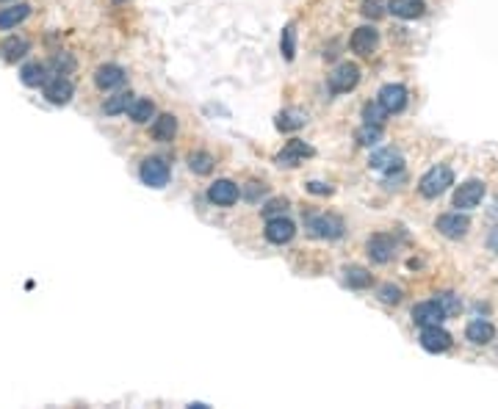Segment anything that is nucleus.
Returning <instances> with one entry per match:
<instances>
[{
	"label": "nucleus",
	"instance_id": "obj_30",
	"mask_svg": "<svg viewBox=\"0 0 498 409\" xmlns=\"http://www.w3.org/2000/svg\"><path fill=\"white\" fill-rule=\"evenodd\" d=\"M189 166L197 174H211L213 172V158L208 155V153H194V155L189 158Z\"/></svg>",
	"mask_w": 498,
	"mask_h": 409
},
{
	"label": "nucleus",
	"instance_id": "obj_24",
	"mask_svg": "<svg viewBox=\"0 0 498 409\" xmlns=\"http://www.w3.org/2000/svg\"><path fill=\"white\" fill-rule=\"evenodd\" d=\"M20 78H23L25 86H33V89H36V86H45V83H47V66L39 61L25 64V66L20 69Z\"/></svg>",
	"mask_w": 498,
	"mask_h": 409
},
{
	"label": "nucleus",
	"instance_id": "obj_15",
	"mask_svg": "<svg viewBox=\"0 0 498 409\" xmlns=\"http://www.w3.org/2000/svg\"><path fill=\"white\" fill-rule=\"evenodd\" d=\"M72 83L66 81V78H50L47 83H45V97H47V102H53V105H66L69 100H72Z\"/></svg>",
	"mask_w": 498,
	"mask_h": 409
},
{
	"label": "nucleus",
	"instance_id": "obj_33",
	"mask_svg": "<svg viewBox=\"0 0 498 409\" xmlns=\"http://www.w3.org/2000/svg\"><path fill=\"white\" fill-rule=\"evenodd\" d=\"M285 211H288V202H285V199H271L263 208V216L266 219H277V216H283Z\"/></svg>",
	"mask_w": 498,
	"mask_h": 409
},
{
	"label": "nucleus",
	"instance_id": "obj_23",
	"mask_svg": "<svg viewBox=\"0 0 498 409\" xmlns=\"http://www.w3.org/2000/svg\"><path fill=\"white\" fill-rule=\"evenodd\" d=\"M128 114H131V119L136 122V125H144V122L155 119V105H153V100H144V97H138V100H133V102H131Z\"/></svg>",
	"mask_w": 498,
	"mask_h": 409
},
{
	"label": "nucleus",
	"instance_id": "obj_21",
	"mask_svg": "<svg viewBox=\"0 0 498 409\" xmlns=\"http://www.w3.org/2000/svg\"><path fill=\"white\" fill-rule=\"evenodd\" d=\"M177 133V119L172 114H161L153 119V138L155 141H172Z\"/></svg>",
	"mask_w": 498,
	"mask_h": 409
},
{
	"label": "nucleus",
	"instance_id": "obj_19",
	"mask_svg": "<svg viewBox=\"0 0 498 409\" xmlns=\"http://www.w3.org/2000/svg\"><path fill=\"white\" fill-rule=\"evenodd\" d=\"M388 8H391V14H393V17H401V20H415V17H421V14H424L427 3H424V0H391V3H388Z\"/></svg>",
	"mask_w": 498,
	"mask_h": 409
},
{
	"label": "nucleus",
	"instance_id": "obj_26",
	"mask_svg": "<svg viewBox=\"0 0 498 409\" xmlns=\"http://www.w3.org/2000/svg\"><path fill=\"white\" fill-rule=\"evenodd\" d=\"M136 97L131 92H117L114 97H108L105 100V105H102V111L108 114V117H117V114H128V108H131V102Z\"/></svg>",
	"mask_w": 498,
	"mask_h": 409
},
{
	"label": "nucleus",
	"instance_id": "obj_9",
	"mask_svg": "<svg viewBox=\"0 0 498 409\" xmlns=\"http://www.w3.org/2000/svg\"><path fill=\"white\" fill-rule=\"evenodd\" d=\"M125 81H128V75H125V69L119 64H102L97 72H95V83H97L102 92L119 89V86H125Z\"/></svg>",
	"mask_w": 498,
	"mask_h": 409
},
{
	"label": "nucleus",
	"instance_id": "obj_29",
	"mask_svg": "<svg viewBox=\"0 0 498 409\" xmlns=\"http://www.w3.org/2000/svg\"><path fill=\"white\" fill-rule=\"evenodd\" d=\"M379 138H382V127L379 125H365L357 130V141H360L363 147H377Z\"/></svg>",
	"mask_w": 498,
	"mask_h": 409
},
{
	"label": "nucleus",
	"instance_id": "obj_17",
	"mask_svg": "<svg viewBox=\"0 0 498 409\" xmlns=\"http://www.w3.org/2000/svg\"><path fill=\"white\" fill-rule=\"evenodd\" d=\"M465 338L476 346H487L493 338H496V326L490 321H470L468 329H465Z\"/></svg>",
	"mask_w": 498,
	"mask_h": 409
},
{
	"label": "nucleus",
	"instance_id": "obj_5",
	"mask_svg": "<svg viewBox=\"0 0 498 409\" xmlns=\"http://www.w3.org/2000/svg\"><path fill=\"white\" fill-rule=\"evenodd\" d=\"M468 230H470V219L465 216V213H443L440 219H437V232L440 235H446V238H451V241H460L468 235Z\"/></svg>",
	"mask_w": 498,
	"mask_h": 409
},
{
	"label": "nucleus",
	"instance_id": "obj_14",
	"mask_svg": "<svg viewBox=\"0 0 498 409\" xmlns=\"http://www.w3.org/2000/svg\"><path fill=\"white\" fill-rule=\"evenodd\" d=\"M208 199L219 208H230L238 202V186L230 183V180H216L211 189H208Z\"/></svg>",
	"mask_w": 498,
	"mask_h": 409
},
{
	"label": "nucleus",
	"instance_id": "obj_36",
	"mask_svg": "<svg viewBox=\"0 0 498 409\" xmlns=\"http://www.w3.org/2000/svg\"><path fill=\"white\" fill-rule=\"evenodd\" d=\"M307 189L313 191V194H330V186H321V183H310V186H307Z\"/></svg>",
	"mask_w": 498,
	"mask_h": 409
},
{
	"label": "nucleus",
	"instance_id": "obj_4",
	"mask_svg": "<svg viewBox=\"0 0 498 409\" xmlns=\"http://www.w3.org/2000/svg\"><path fill=\"white\" fill-rule=\"evenodd\" d=\"M138 177L150 189H164L166 183H169V166H166L161 158H147L141 163V169H138Z\"/></svg>",
	"mask_w": 498,
	"mask_h": 409
},
{
	"label": "nucleus",
	"instance_id": "obj_6",
	"mask_svg": "<svg viewBox=\"0 0 498 409\" xmlns=\"http://www.w3.org/2000/svg\"><path fill=\"white\" fill-rule=\"evenodd\" d=\"M451 335L440 326V324H434V326H421V346L427 348L429 354H443V351H449L451 348Z\"/></svg>",
	"mask_w": 498,
	"mask_h": 409
},
{
	"label": "nucleus",
	"instance_id": "obj_27",
	"mask_svg": "<svg viewBox=\"0 0 498 409\" xmlns=\"http://www.w3.org/2000/svg\"><path fill=\"white\" fill-rule=\"evenodd\" d=\"M385 117H388V111H385V105L377 100V102H368L363 108V119L365 125H385Z\"/></svg>",
	"mask_w": 498,
	"mask_h": 409
},
{
	"label": "nucleus",
	"instance_id": "obj_16",
	"mask_svg": "<svg viewBox=\"0 0 498 409\" xmlns=\"http://www.w3.org/2000/svg\"><path fill=\"white\" fill-rule=\"evenodd\" d=\"M393 254H396L393 238H388V235H374V238L368 241V257H371L374 263H391Z\"/></svg>",
	"mask_w": 498,
	"mask_h": 409
},
{
	"label": "nucleus",
	"instance_id": "obj_12",
	"mask_svg": "<svg viewBox=\"0 0 498 409\" xmlns=\"http://www.w3.org/2000/svg\"><path fill=\"white\" fill-rule=\"evenodd\" d=\"M379 102L385 105L388 114H398V111H404V105H407V89H404L401 83H385V86L379 89Z\"/></svg>",
	"mask_w": 498,
	"mask_h": 409
},
{
	"label": "nucleus",
	"instance_id": "obj_22",
	"mask_svg": "<svg viewBox=\"0 0 498 409\" xmlns=\"http://www.w3.org/2000/svg\"><path fill=\"white\" fill-rule=\"evenodd\" d=\"M28 50H31V45H28L25 39H20V36H11V39H6V42L0 45V53H3V59L8 64L20 61Z\"/></svg>",
	"mask_w": 498,
	"mask_h": 409
},
{
	"label": "nucleus",
	"instance_id": "obj_25",
	"mask_svg": "<svg viewBox=\"0 0 498 409\" xmlns=\"http://www.w3.org/2000/svg\"><path fill=\"white\" fill-rule=\"evenodd\" d=\"M371 169H379V172L401 169V155L393 153V150H379V153L371 155Z\"/></svg>",
	"mask_w": 498,
	"mask_h": 409
},
{
	"label": "nucleus",
	"instance_id": "obj_32",
	"mask_svg": "<svg viewBox=\"0 0 498 409\" xmlns=\"http://www.w3.org/2000/svg\"><path fill=\"white\" fill-rule=\"evenodd\" d=\"M283 56L288 59V61H294V56H297V31H294V25H288L285 31H283Z\"/></svg>",
	"mask_w": 498,
	"mask_h": 409
},
{
	"label": "nucleus",
	"instance_id": "obj_2",
	"mask_svg": "<svg viewBox=\"0 0 498 409\" xmlns=\"http://www.w3.org/2000/svg\"><path fill=\"white\" fill-rule=\"evenodd\" d=\"M327 83H330V92H335V95H346V92H352V89L360 83V66H357V64H349V61L338 64V66L330 72Z\"/></svg>",
	"mask_w": 498,
	"mask_h": 409
},
{
	"label": "nucleus",
	"instance_id": "obj_1",
	"mask_svg": "<svg viewBox=\"0 0 498 409\" xmlns=\"http://www.w3.org/2000/svg\"><path fill=\"white\" fill-rule=\"evenodd\" d=\"M449 186H454V172H451L449 166H432L429 172L421 177L418 191H421V196L434 199V196H440L443 191H449Z\"/></svg>",
	"mask_w": 498,
	"mask_h": 409
},
{
	"label": "nucleus",
	"instance_id": "obj_35",
	"mask_svg": "<svg viewBox=\"0 0 498 409\" xmlns=\"http://www.w3.org/2000/svg\"><path fill=\"white\" fill-rule=\"evenodd\" d=\"M363 14L365 17H374V20H377V17H382V3H379V0H365Z\"/></svg>",
	"mask_w": 498,
	"mask_h": 409
},
{
	"label": "nucleus",
	"instance_id": "obj_31",
	"mask_svg": "<svg viewBox=\"0 0 498 409\" xmlns=\"http://www.w3.org/2000/svg\"><path fill=\"white\" fill-rule=\"evenodd\" d=\"M437 304L443 307L446 315H457L463 310V302H460V296H454V293H437Z\"/></svg>",
	"mask_w": 498,
	"mask_h": 409
},
{
	"label": "nucleus",
	"instance_id": "obj_11",
	"mask_svg": "<svg viewBox=\"0 0 498 409\" xmlns=\"http://www.w3.org/2000/svg\"><path fill=\"white\" fill-rule=\"evenodd\" d=\"M352 50L357 53V56H371L377 47H379V31L374 28V25H363V28H357V31L352 33Z\"/></svg>",
	"mask_w": 498,
	"mask_h": 409
},
{
	"label": "nucleus",
	"instance_id": "obj_13",
	"mask_svg": "<svg viewBox=\"0 0 498 409\" xmlns=\"http://www.w3.org/2000/svg\"><path fill=\"white\" fill-rule=\"evenodd\" d=\"M443 307L437 304V299L434 302H421V304H415L413 307V321H415V326H434V324H443Z\"/></svg>",
	"mask_w": 498,
	"mask_h": 409
},
{
	"label": "nucleus",
	"instance_id": "obj_3",
	"mask_svg": "<svg viewBox=\"0 0 498 409\" xmlns=\"http://www.w3.org/2000/svg\"><path fill=\"white\" fill-rule=\"evenodd\" d=\"M307 230L313 238H324V241H335L343 235V221L332 213H321V216H313L307 219Z\"/></svg>",
	"mask_w": 498,
	"mask_h": 409
},
{
	"label": "nucleus",
	"instance_id": "obj_18",
	"mask_svg": "<svg viewBox=\"0 0 498 409\" xmlns=\"http://www.w3.org/2000/svg\"><path fill=\"white\" fill-rule=\"evenodd\" d=\"M28 14H31V6H28V3H17V6H8V8H0V31L17 28Z\"/></svg>",
	"mask_w": 498,
	"mask_h": 409
},
{
	"label": "nucleus",
	"instance_id": "obj_37",
	"mask_svg": "<svg viewBox=\"0 0 498 409\" xmlns=\"http://www.w3.org/2000/svg\"><path fill=\"white\" fill-rule=\"evenodd\" d=\"M263 186H258V183H252V189H249V194H247V196H249V199H258V194H263Z\"/></svg>",
	"mask_w": 498,
	"mask_h": 409
},
{
	"label": "nucleus",
	"instance_id": "obj_34",
	"mask_svg": "<svg viewBox=\"0 0 498 409\" xmlns=\"http://www.w3.org/2000/svg\"><path fill=\"white\" fill-rule=\"evenodd\" d=\"M379 299H382L385 304H398V302H401V290H398L396 285H382V288H379Z\"/></svg>",
	"mask_w": 498,
	"mask_h": 409
},
{
	"label": "nucleus",
	"instance_id": "obj_28",
	"mask_svg": "<svg viewBox=\"0 0 498 409\" xmlns=\"http://www.w3.org/2000/svg\"><path fill=\"white\" fill-rule=\"evenodd\" d=\"M346 283L352 285V288H368L374 280H371V274H368L365 268H360V266H349V268H346Z\"/></svg>",
	"mask_w": 498,
	"mask_h": 409
},
{
	"label": "nucleus",
	"instance_id": "obj_10",
	"mask_svg": "<svg viewBox=\"0 0 498 409\" xmlns=\"http://www.w3.org/2000/svg\"><path fill=\"white\" fill-rule=\"evenodd\" d=\"M294 235H297V224H294L291 219H283V216H277V219L266 221V238H268L271 244L283 247V244H288Z\"/></svg>",
	"mask_w": 498,
	"mask_h": 409
},
{
	"label": "nucleus",
	"instance_id": "obj_20",
	"mask_svg": "<svg viewBox=\"0 0 498 409\" xmlns=\"http://www.w3.org/2000/svg\"><path fill=\"white\" fill-rule=\"evenodd\" d=\"M307 122V114L304 111H299V108H285L283 114H277V130H283V133H294L299 127H304Z\"/></svg>",
	"mask_w": 498,
	"mask_h": 409
},
{
	"label": "nucleus",
	"instance_id": "obj_7",
	"mask_svg": "<svg viewBox=\"0 0 498 409\" xmlns=\"http://www.w3.org/2000/svg\"><path fill=\"white\" fill-rule=\"evenodd\" d=\"M485 196V183L482 180H468L454 191V208L460 211H473Z\"/></svg>",
	"mask_w": 498,
	"mask_h": 409
},
{
	"label": "nucleus",
	"instance_id": "obj_8",
	"mask_svg": "<svg viewBox=\"0 0 498 409\" xmlns=\"http://www.w3.org/2000/svg\"><path fill=\"white\" fill-rule=\"evenodd\" d=\"M313 155V147L310 144H304V141H299V138H291L283 150H280V155H277V166H299V163H304V158Z\"/></svg>",
	"mask_w": 498,
	"mask_h": 409
}]
</instances>
